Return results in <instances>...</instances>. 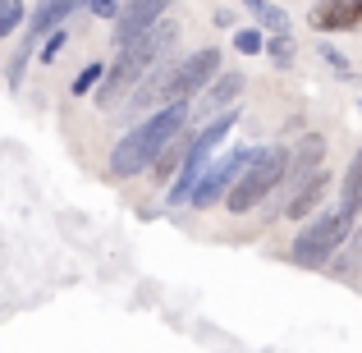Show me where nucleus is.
Segmentation results:
<instances>
[{"mask_svg": "<svg viewBox=\"0 0 362 353\" xmlns=\"http://www.w3.org/2000/svg\"><path fill=\"white\" fill-rule=\"evenodd\" d=\"M64 42H69V33H64V28H55V33L46 37V42H42V55H37V60H46V64H51L55 55L64 51Z\"/></svg>", "mask_w": 362, "mask_h": 353, "instance_id": "4be33fe9", "label": "nucleus"}, {"mask_svg": "<svg viewBox=\"0 0 362 353\" xmlns=\"http://www.w3.org/2000/svg\"><path fill=\"white\" fill-rule=\"evenodd\" d=\"M239 5H243L247 14H252L257 23H262V28H271L275 37H284V33H289V14H284L280 5H271V0H239Z\"/></svg>", "mask_w": 362, "mask_h": 353, "instance_id": "4468645a", "label": "nucleus"}, {"mask_svg": "<svg viewBox=\"0 0 362 353\" xmlns=\"http://www.w3.org/2000/svg\"><path fill=\"white\" fill-rule=\"evenodd\" d=\"M354 221H358V216H349L344 207H326V212H317L298 230V238L289 243V262L303 266V271H326V266L335 262V253L354 238Z\"/></svg>", "mask_w": 362, "mask_h": 353, "instance_id": "7ed1b4c3", "label": "nucleus"}, {"mask_svg": "<svg viewBox=\"0 0 362 353\" xmlns=\"http://www.w3.org/2000/svg\"><path fill=\"white\" fill-rule=\"evenodd\" d=\"M83 5H88V0H42V5H37L33 23H28V33H23V46L14 51V60H9V69H5L9 88H18V83H23L28 60L37 55V42H46L55 28H64V18H69L74 9H83Z\"/></svg>", "mask_w": 362, "mask_h": 353, "instance_id": "39448f33", "label": "nucleus"}, {"mask_svg": "<svg viewBox=\"0 0 362 353\" xmlns=\"http://www.w3.org/2000/svg\"><path fill=\"white\" fill-rule=\"evenodd\" d=\"M175 46H179V23H175V18H165V23H156L147 37L129 42V46L115 55V60L106 64V79H101V88L92 92V97H97V106H101V110H115L119 101H129L133 88H138V83L147 79L156 64H165Z\"/></svg>", "mask_w": 362, "mask_h": 353, "instance_id": "f257e3e1", "label": "nucleus"}, {"mask_svg": "<svg viewBox=\"0 0 362 353\" xmlns=\"http://www.w3.org/2000/svg\"><path fill=\"white\" fill-rule=\"evenodd\" d=\"M88 9H92V14H97V18H119V0H88Z\"/></svg>", "mask_w": 362, "mask_h": 353, "instance_id": "5701e85b", "label": "nucleus"}, {"mask_svg": "<svg viewBox=\"0 0 362 353\" xmlns=\"http://www.w3.org/2000/svg\"><path fill=\"white\" fill-rule=\"evenodd\" d=\"M330 271H335V275H344V280H349V275H358V271H362V225L354 230V238H349V243H344V248L335 253V262H330Z\"/></svg>", "mask_w": 362, "mask_h": 353, "instance_id": "dca6fc26", "label": "nucleus"}, {"mask_svg": "<svg viewBox=\"0 0 362 353\" xmlns=\"http://www.w3.org/2000/svg\"><path fill=\"white\" fill-rule=\"evenodd\" d=\"M321 60L330 64V69L339 74V79H354V64L344 60V51H339V46H330V42H321Z\"/></svg>", "mask_w": 362, "mask_h": 353, "instance_id": "412c9836", "label": "nucleus"}, {"mask_svg": "<svg viewBox=\"0 0 362 353\" xmlns=\"http://www.w3.org/2000/svg\"><path fill=\"white\" fill-rule=\"evenodd\" d=\"M308 23L317 33H358L362 28V0H317Z\"/></svg>", "mask_w": 362, "mask_h": 353, "instance_id": "1a4fd4ad", "label": "nucleus"}, {"mask_svg": "<svg viewBox=\"0 0 362 353\" xmlns=\"http://www.w3.org/2000/svg\"><path fill=\"white\" fill-rule=\"evenodd\" d=\"M243 88H247V79L243 74H234V69H225L221 79L211 83V88L202 92V101H197V115H206V120H216V115H225V110H234V101L243 97Z\"/></svg>", "mask_w": 362, "mask_h": 353, "instance_id": "9b49d317", "label": "nucleus"}, {"mask_svg": "<svg viewBox=\"0 0 362 353\" xmlns=\"http://www.w3.org/2000/svg\"><path fill=\"white\" fill-rule=\"evenodd\" d=\"M221 51L216 46H202V51L175 60V74H170V106H188L193 97H202L216 79H221Z\"/></svg>", "mask_w": 362, "mask_h": 353, "instance_id": "0eeeda50", "label": "nucleus"}, {"mask_svg": "<svg viewBox=\"0 0 362 353\" xmlns=\"http://www.w3.org/2000/svg\"><path fill=\"white\" fill-rule=\"evenodd\" d=\"M339 207H344L349 216H362V142H358L354 161H349V170H344V188H339Z\"/></svg>", "mask_w": 362, "mask_h": 353, "instance_id": "ddd939ff", "label": "nucleus"}, {"mask_svg": "<svg viewBox=\"0 0 362 353\" xmlns=\"http://www.w3.org/2000/svg\"><path fill=\"white\" fill-rule=\"evenodd\" d=\"M289 179V147H280V142H271V147H257L252 161L243 166L239 184L230 188V197H225V207H230L234 216H247L257 212V207L266 202V197L275 193V188Z\"/></svg>", "mask_w": 362, "mask_h": 353, "instance_id": "20e7f679", "label": "nucleus"}, {"mask_svg": "<svg viewBox=\"0 0 362 353\" xmlns=\"http://www.w3.org/2000/svg\"><path fill=\"white\" fill-rule=\"evenodd\" d=\"M252 151H257V147H234V151H225V156H216L211 166L202 170V179H197L188 207H197V212H211V207H221L225 197H230V188L239 184V175H243L247 161H252Z\"/></svg>", "mask_w": 362, "mask_h": 353, "instance_id": "423d86ee", "label": "nucleus"}, {"mask_svg": "<svg viewBox=\"0 0 362 353\" xmlns=\"http://www.w3.org/2000/svg\"><path fill=\"white\" fill-rule=\"evenodd\" d=\"M101 79H106V64H101V60H92L88 69H78V79L69 83V92H74V97H92V92L101 88Z\"/></svg>", "mask_w": 362, "mask_h": 353, "instance_id": "f3484780", "label": "nucleus"}, {"mask_svg": "<svg viewBox=\"0 0 362 353\" xmlns=\"http://www.w3.org/2000/svg\"><path fill=\"white\" fill-rule=\"evenodd\" d=\"M211 23H216V28H234L239 18H234V9H216V18H211Z\"/></svg>", "mask_w": 362, "mask_h": 353, "instance_id": "b1692460", "label": "nucleus"}, {"mask_svg": "<svg viewBox=\"0 0 362 353\" xmlns=\"http://www.w3.org/2000/svg\"><path fill=\"white\" fill-rule=\"evenodd\" d=\"M170 5H175V0H129L115 18V51H124V46L138 42V37H147L156 23H165Z\"/></svg>", "mask_w": 362, "mask_h": 353, "instance_id": "6e6552de", "label": "nucleus"}, {"mask_svg": "<svg viewBox=\"0 0 362 353\" xmlns=\"http://www.w3.org/2000/svg\"><path fill=\"white\" fill-rule=\"evenodd\" d=\"M326 188H330V170H321V175H312L308 184L293 188L289 207H284V216L289 221H312V216L321 212V202H326Z\"/></svg>", "mask_w": 362, "mask_h": 353, "instance_id": "f8f14e48", "label": "nucleus"}, {"mask_svg": "<svg viewBox=\"0 0 362 353\" xmlns=\"http://www.w3.org/2000/svg\"><path fill=\"white\" fill-rule=\"evenodd\" d=\"M234 51L257 55V51H266V37L257 33V28H234Z\"/></svg>", "mask_w": 362, "mask_h": 353, "instance_id": "aec40b11", "label": "nucleus"}, {"mask_svg": "<svg viewBox=\"0 0 362 353\" xmlns=\"http://www.w3.org/2000/svg\"><path fill=\"white\" fill-rule=\"evenodd\" d=\"M188 115H193L188 106H165V110H156V115H147L138 129H129L115 147H110V161H106L110 179L151 175V166H156L160 151H165L175 138H184V133H188Z\"/></svg>", "mask_w": 362, "mask_h": 353, "instance_id": "f03ea898", "label": "nucleus"}, {"mask_svg": "<svg viewBox=\"0 0 362 353\" xmlns=\"http://www.w3.org/2000/svg\"><path fill=\"white\" fill-rule=\"evenodd\" d=\"M326 170V138L321 133H308V138H298V147L289 151V179L284 184H308L312 175H321Z\"/></svg>", "mask_w": 362, "mask_h": 353, "instance_id": "9d476101", "label": "nucleus"}, {"mask_svg": "<svg viewBox=\"0 0 362 353\" xmlns=\"http://www.w3.org/2000/svg\"><path fill=\"white\" fill-rule=\"evenodd\" d=\"M23 18H28L23 0H0V37L18 33V28H23Z\"/></svg>", "mask_w": 362, "mask_h": 353, "instance_id": "6ab92c4d", "label": "nucleus"}, {"mask_svg": "<svg viewBox=\"0 0 362 353\" xmlns=\"http://www.w3.org/2000/svg\"><path fill=\"white\" fill-rule=\"evenodd\" d=\"M266 55H271L275 69H293V55H298V51H293V37L289 33H284V37H271V42H266Z\"/></svg>", "mask_w": 362, "mask_h": 353, "instance_id": "a211bd4d", "label": "nucleus"}, {"mask_svg": "<svg viewBox=\"0 0 362 353\" xmlns=\"http://www.w3.org/2000/svg\"><path fill=\"white\" fill-rule=\"evenodd\" d=\"M184 151H188V133H184V138H175V142H170V147L156 156V166H151V179H156V184H170V179H175V170L184 166Z\"/></svg>", "mask_w": 362, "mask_h": 353, "instance_id": "2eb2a0df", "label": "nucleus"}]
</instances>
